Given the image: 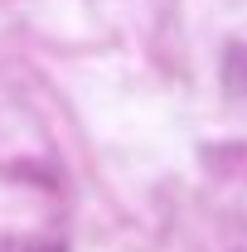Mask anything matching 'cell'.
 <instances>
[{"label": "cell", "instance_id": "cell-1", "mask_svg": "<svg viewBox=\"0 0 247 252\" xmlns=\"http://www.w3.org/2000/svg\"><path fill=\"white\" fill-rule=\"evenodd\" d=\"M223 83L238 97H247V44H233L228 59H223Z\"/></svg>", "mask_w": 247, "mask_h": 252}, {"label": "cell", "instance_id": "cell-2", "mask_svg": "<svg viewBox=\"0 0 247 252\" xmlns=\"http://www.w3.org/2000/svg\"><path fill=\"white\" fill-rule=\"evenodd\" d=\"M39 252H63V248H59V243H54V248H39Z\"/></svg>", "mask_w": 247, "mask_h": 252}]
</instances>
